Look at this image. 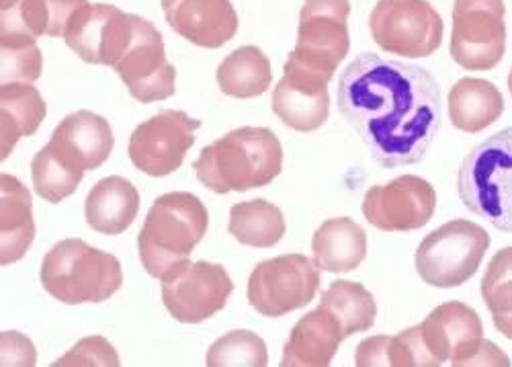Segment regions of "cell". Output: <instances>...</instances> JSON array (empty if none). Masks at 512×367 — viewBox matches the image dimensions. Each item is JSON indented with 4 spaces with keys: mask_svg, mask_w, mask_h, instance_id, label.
<instances>
[{
    "mask_svg": "<svg viewBox=\"0 0 512 367\" xmlns=\"http://www.w3.org/2000/svg\"><path fill=\"white\" fill-rule=\"evenodd\" d=\"M230 234L246 247L273 249L285 236L283 212L265 199L242 201L230 210Z\"/></svg>",
    "mask_w": 512,
    "mask_h": 367,
    "instance_id": "cell-27",
    "label": "cell"
},
{
    "mask_svg": "<svg viewBox=\"0 0 512 367\" xmlns=\"http://www.w3.org/2000/svg\"><path fill=\"white\" fill-rule=\"evenodd\" d=\"M39 277L44 290L64 304H101L123 283L119 259L80 238L58 242L44 257Z\"/></svg>",
    "mask_w": 512,
    "mask_h": 367,
    "instance_id": "cell-5",
    "label": "cell"
},
{
    "mask_svg": "<svg viewBox=\"0 0 512 367\" xmlns=\"http://www.w3.org/2000/svg\"><path fill=\"white\" fill-rule=\"evenodd\" d=\"M41 52L35 44L3 46V85L25 83L31 85L41 76Z\"/></svg>",
    "mask_w": 512,
    "mask_h": 367,
    "instance_id": "cell-34",
    "label": "cell"
},
{
    "mask_svg": "<svg viewBox=\"0 0 512 367\" xmlns=\"http://www.w3.org/2000/svg\"><path fill=\"white\" fill-rule=\"evenodd\" d=\"M312 253L322 271H355L367 257V234L351 218L326 220L312 238Z\"/></svg>",
    "mask_w": 512,
    "mask_h": 367,
    "instance_id": "cell-23",
    "label": "cell"
},
{
    "mask_svg": "<svg viewBox=\"0 0 512 367\" xmlns=\"http://www.w3.org/2000/svg\"><path fill=\"white\" fill-rule=\"evenodd\" d=\"M89 0H19L15 7L3 11V46L35 44L41 35L64 37L74 15L87 7Z\"/></svg>",
    "mask_w": 512,
    "mask_h": 367,
    "instance_id": "cell-19",
    "label": "cell"
},
{
    "mask_svg": "<svg viewBox=\"0 0 512 367\" xmlns=\"http://www.w3.org/2000/svg\"><path fill=\"white\" fill-rule=\"evenodd\" d=\"M76 365H97V367H119V355L113 349V345L103 337H89L82 339L74 345L72 351H68L64 357H60L54 367H76Z\"/></svg>",
    "mask_w": 512,
    "mask_h": 367,
    "instance_id": "cell-35",
    "label": "cell"
},
{
    "mask_svg": "<svg viewBox=\"0 0 512 367\" xmlns=\"http://www.w3.org/2000/svg\"><path fill=\"white\" fill-rule=\"evenodd\" d=\"M349 0H306L295 50L287 56L285 78L314 91L328 89L336 66L351 50Z\"/></svg>",
    "mask_w": 512,
    "mask_h": 367,
    "instance_id": "cell-3",
    "label": "cell"
},
{
    "mask_svg": "<svg viewBox=\"0 0 512 367\" xmlns=\"http://www.w3.org/2000/svg\"><path fill=\"white\" fill-rule=\"evenodd\" d=\"M457 191L469 212L496 230L512 232V128L500 130L465 156Z\"/></svg>",
    "mask_w": 512,
    "mask_h": 367,
    "instance_id": "cell-6",
    "label": "cell"
},
{
    "mask_svg": "<svg viewBox=\"0 0 512 367\" xmlns=\"http://www.w3.org/2000/svg\"><path fill=\"white\" fill-rule=\"evenodd\" d=\"M197 179L213 193L259 189L283 171L279 138L265 128H240L203 148L195 160Z\"/></svg>",
    "mask_w": 512,
    "mask_h": 367,
    "instance_id": "cell-2",
    "label": "cell"
},
{
    "mask_svg": "<svg viewBox=\"0 0 512 367\" xmlns=\"http://www.w3.org/2000/svg\"><path fill=\"white\" fill-rule=\"evenodd\" d=\"M369 29L381 50L402 58H426L443 42V19L426 0H379Z\"/></svg>",
    "mask_w": 512,
    "mask_h": 367,
    "instance_id": "cell-9",
    "label": "cell"
},
{
    "mask_svg": "<svg viewBox=\"0 0 512 367\" xmlns=\"http://www.w3.org/2000/svg\"><path fill=\"white\" fill-rule=\"evenodd\" d=\"M82 177L84 173H78L76 169L66 165L48 144L35 154L31 162L33 187L41 199L50 203H60L62 199L70 197L78 189Z\"/></svg>",
    "mask_w": 512,
    "mask_h": 367,
    "instance_id": "cell-32",
    "label": "cell"
},
{
    "mask_svg": "<svg viewBox=\"0 0 512 367\" xmlns=\"http://www.w3.org/2000/svg\"><path fill=\"white\" fill-rule=\"evenodd\" d=\"M232 292L228 271L207 261H187L162 277V302L170 316L183 324H199L216 316Z\"/></svg>",
    "mask_w": 512,
    "mask_h": 367,
    "instance_id": "cell-12",
    "label": "cell"
},
{
    "mask_svg": "<svg viewBox=\"0 0 512 367\" xmlns=\"http://www.w3.org/2000/svg\"><path fill=\"white\" fill-rule=\"evenodd\" d=\"M35 363V349L31 347L29 339L21 343V347H15L7 341H3V365H33Z\"/></svg>",
    "mask_w": 512,
    "mask_h": 367,
    "instance_id": "cell-36",
    "label": "cell"
},
{
    "mask_svg": "<svg viewBox=\"0 0 512 367\" xmlns=\"http://www.w3.org/2000/svg\"><path fill=\"white\" fill-rule=\"evenodd\" d=\"M320 290V267L304 255H281L254 267L248 279L250 306L279 318L306 308Z\"/></svg>",
    "mask_w": 512,
    "mask_h": 367,
    "instance_id": "cell-10",
    "label": "cell"
},
{
    "mask_svg": "<svg viewBox=\"0 0 512 367\" xmlns=\"http://www.w3.org/2000/svg\"><path fill=\"white\" fill-rule=\"evenodd\" d=\"M426 351L435 365H510L508 357L484 341V324L474 308L463 302H447L435 308L418 326Z\"/></svg>",
    "mask_w": 512,
    "mask_h": 367,
    "instance_id": "cell-8",
    "label": "cell"
},
{
    "mask_svg": "<svg viewBox=\"0 0 512 367\" xmlns=\"http://www.w3.org/2000/svg\"><path fill=\"white\" fill-rule=\"evenodd\" d=\"M482 296L498 333L512 341V247L492 257L482 279Z\"/></svg>",
    "mask_w": 512,
    "mask_h": 367,
    "instance_id": "cell-31",
    "label": "cell"
},
{
    "mask_svg": "<svg viewBox=\"0 0 512 367\" xmlns=\"http://www.w3.org/2000/svg\"><path fill=\"white\" fill-rule=\"evenodd\" d=\"M320 306L336 316L340 326H343L345 337L369 331L377 316L375 298L355 281H334L322 294Z\"/></svg>",
    "mask_w": 512,
    "mask_h": 367,
    "instance_id": "cell-30",
    "label": "cell"
},
{
    "mask_svg": "<svg viewBox=\"0 0 512 367\" xmlns=\"http://www.w3.org/2000/svg\"><path fill=\"white\" fill-rule=\"evenodd\" d=\"M166 23L187 42L216 50L238 31V15L230 0H162Z\"/></svg>",
    "mask_w": 512,
    "mask_h": 367,
    "instance_id": "cell-17",
    "label": "cell"
},
{
    "mask_svg": "<svg viewBox=\"0 0 512 367\" xmlns=\"http://www.w3.org/2000/svg\"><path fill=\"white\" fill-rule=\"evenodd\" d=\"M345 339L336 316L318 306L293 326L283 349L281 367H326Z\"/></svg>",
    "mask_w": 512,
    "mask_h": 367,
    "instance_id": "cell-20",
    "label": "cell"
},
{
    "mask_svg": "<svg viewBox=\"0 0 512 367\" xmlns=\"http://www.w3.org/2000/svg\"><path fill=\"white\" fill-rule=\"evenodd\" d=\"M209 367H267L269 353L265 341L250 331H232L218 339L207 351Z\"/></svg>",
    "mask_w": 512,
    "mask_h": 367,
    "instance_id": "cell-33",
    "label": "cell"
},
{
    "mask_svg": "<svg viewBox=\"0 0 512 367\" xmlns=\"http://www.w3.org/2000/svg\"><path fill=\"white\" fill-rule=\"evenodd\" d=\"M3 105V138H0V158H9L21 138L33 136L44 124L48 107L41 93L33 85L7 83L0 91Z\"/></svg>",
    "mask_w": 512,
    "mask_h": 367,
    "instance_id": "cell-25",
    "label": "cell"
},
{
    "mask_svg": "<svg viewBox=\"0 0 512 367\" xmlns=\"http://www.w3.org/2000/svg\"><path fill=\"white\" fill-rule=\"evenodd\" d=\"M19 3V0H0V9L3 11H9L11 7H15Z\"/></svg>",
    "mask_w": 512,
    "mask_h": 367,
    "instance_id": "cell-37",
    "label": "cell"
},
{
    "mask_svg": "<svg viewBox=\"0 0 512 367\" xmlns=\"http://www.w3.org/2000/svg\"><path fill=\"white\" fill-rule=\"evenodd\" d=\"M201 121L185 111H160L136 128L130 138V158L134 167L150 177H168L181 169Z\"/></svg>",
    "mask_w": 512,
    "mask_h": 367,
    "instance_id": "cell-13",
    "label": "cell"
},
{
    "mask_svg": "<svg viewBox=\"0 0 512 367\" xmlns=\"http://www.w3.org/2000/svg\"><path fill=\"white\" fill-rule=\"evenodd\" d=\"M355 363L357 367H437L424 347L418 326L398 337H371L359 343Z\"/></svg>",
    "mask_w": 512,
    "mask_h": 367,
    "instance_id": "cell-28",
    "label": "cell"
},
{
    "mask_svg": "<svg viewBox=\"0 0 512 367\" xmlns=\"http://www.w3.org/2000/svg\"><path fill=\"white\" fill-rule=\"evenodd\" d=\"M490 249V234L474 222L453 220L426 236L416 251V271L433 288H459L472 279Z\"/></svg>",
    "mask_w": 512,
    "mask_h": 367,
    "instance_id": "cell-7",
    "label": "cell"
},
{
    "mask_svg": "<svg viewBox=\"0 0 512 367\" xmlns=\"http://www.w3.org/2000/svg\"><path fill=\"white\" fill-rule=\"evenodd\" d=\"M207 226V208L193 193L160 195L152 203L138 236L140 261L148 275L162 279L187 263L203 240Z\"/></svg>",
    "mask_w": 512,
    "mask_h": 367,
    "instance_id": "cell-4",
    "label": "cell"
},
{
    "mask_svg": "<svg viewBox=\"0 0 512 367\" xmlns=\"http://www.w3.org/2000/svg\"><path fill=\"white\" fill-rule=\"evenodd\" d=\"M113 70L140 103L164 101L177 91V70L166 60L160 31L138 15L132 44L127 46Z\"/></svg>",
    "mask_w": 512,
    "mask_h": 367,
    "instance_id": "cell-14",
    "label": "cell"
},
{
    "mask_svg": "<svg viewBox=\"0 0 512 367\" xmlns=\"http://www.w3.org/2000/svg\"><path fill=\"white\" fill-rule=\"evenodd\" d=\"M502 113L504 99L490 80L461 78L449 91V119L465 134H478L490 128Z\"/></svg>",
    "mask_w": 512,
    "mask_h": 367,
    "instance_id": "cell-24",
    "label": "cell"
},
{
    "mask_svg": "<svg viewBox=\"0 0 512 367\" xmlns=\"http://www.w3.org/2000/svg\"><path fill=\"white\" fill-rule=\"evenodd\" d=\"M437 208L435 187L416 175H402L365 193L363 216L383 232H412L431 222Z\"/></svg>",
    "mask_w": 512,
    "mask_h": 367,
    "instance_id": "cell-15",
    "label": "cell"
},
{
    "mask_svg": "<svg viewBox=\"0 0 512 367\" xmlns=\"http://www.w3.org/2000/svg\"><path fill=\"white\" fill-rule=\"evenodd\" d=\"M140 212V193L123 177L101 179L84 203L87 224L101 234H121L130 228Z\"/></svg>",
    "mask_w": 512,
    "mask_h": 367,
    "instance_id": "cell-21",
    "label": "cell"
},
{
    "mask_svg": "<svg viewBox=\"0 0 512 367\" xmlns=\"http://www.w3.org/2000/svg\"><path fill=\"white\" fill-rule=\"evenodd\" d=\"M0 203H3V214H0V263L13 265L23 259L35 238V220L29 189L17 181L13 175L0 177Z\"/></svg>",
    "mask_w": 512,
    "mask_h": 367,
    "instance_id": "cell-22",
    "label": "cell"
},
{
    "mask_svg": "<svg viewBox=\"0 0 512 367\" xmlns=\"http://www.w3.org/2000/svg\"><path fill=\"white\" fill-rule=\"evenodd\" d=\"M273 111L283 124L295 132H314L328 121L330 93L306 91L281 78L273 93Z\"/></svg>",
    "mask_w": 512,
    "mask_h": 367,
    "instance_id": "cell-29",
    "label": "cell"
},
{
    "mask_svg": "<svg viewBox=\"0 0 512 367\" xmlns=\"http://www.w3.org/2000/svg\"><path fill=\"white\" fill-rule=\"evenodd\" d=\"M109 121L93 111H76L60 121L48 146L78 173L99 169L113 150Z\"/></svg>",
    "mask_w": 512,
    "mask_h": 367,
    "instance_id": "cell-18",
    "label": "cell"
},
{
    "mask_svg": "<svg viewBox=\"0 0 512 367\" xmlns=\"http://www.w3.org/2000/svg\"><path fill=\"white\" fill-rule=\"evenodd\" d=\"M508 89H510V95H512V68H510V74H508Z\"/></svg>",
    "mask_w": 512,
    "mask_h": 367,
    "instance_id": "cell-38",
    "label": "cell"
},
{
    "mask_svg": "<svg viewBox=\"0 0 512 367\" xmlns=\"http://www.w3.org/2000/svg\"><path fill=\"white\" fill-rule=\"evenodd\" d=\"M271 83V60L256 46L234 50L218 68V85L222 93L234 99L261 97Z\"/></svg>",
    "mask_w": 512,
    "mask_h": 367,
    "instance_id": "cell-26",
    "label": "cell"
},
{
    "mask_svg": "<svg viewBox=\"0 0 512 367\" xmlns=\"http://www.w3.org/2000/svg\"><path fill=\"white\" fill-rule=\"evenodd\" d=\"M502 0H455L451 58L465 70H492L506 52Z\"/></svg>",
    "mask_w": 512,
    "mask_h": 367,
    "instance_id": "cell-11",
    "label": "cell"
},
{
    "mask_svg": "<svg viewBox=\"0 0 512 367\" xmlns=\"http://www.w3.org/2000/svg\"><path fill=\"white\" fill-rule=\"evenodd\" d=\"M136 15H127L113 5H87L70 21L64 42L89 64L115 66L132 44Z\"/></svg>",
    "mask_w": 512,
    "mask_h": 367,
    "instance_id": "cell-16",
    "label": "cell"
},
{
    "mask_svg": "<svg viewBox=\"0 0 512 367\" xmlns=\"http://www.w3.org/2000/svg\"><path fill=\"white\" fill-rule=\"evenodd\" d=\"M336 105L386 169L414 165L441 128L443 103L435 76L371 52L359 54L340 74Z\"/></svg>",
    "mask_w": 512,
    "mask_h": 367,
    "instance_id": "cell-1",
    "label": "cell"
}]
</instances>
